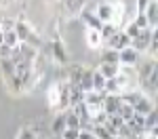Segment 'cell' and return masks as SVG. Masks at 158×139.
Wrapping results in <instances>:
<instances>
[{
  "label": "cell",
  "mask_w": 158,
  "mask_h": 139,
  "mask_svg": "<svg viewBox=\"0 0 158 139\" xmlns=\"http://www.w3.org/2000/svg\"><path fill=\"white\" fill-rule=\"evenodd\" d=\"M120 99L124 101V103H129V105L133 108V112L139 114V116H146V114H150L152 110H156L154 103H152V99H150L148 95H143V93H139V91H124L120 95Z\"/></svg>",
  "instance_id": "obj_1"
},
{
  "label": "cell",
  "mask_w": 158,
  "mask_h": 139,
  "mask_svg": "<svg viewBox=\"0 0 158 139\" xmlns=\"http://www.w3.org/2000/svg\"><path fill=\"white\" fill-rule=\"evenodd\" d=\"M152 34H154V30H152V27L141 30V32L131 40V49H135L139 55H141V53H146V51L150 49V42H152Z\"/></svg>",
  "instance_id": "obj_2"
},
{
  "label": "cell",
  "mask_w": 158,
  "mask_h": 139,
  "mask_svg": "<svg viewBox=\"0 0 158 139\" xmlns=\"http://www.w3.org/2000/svg\"><path fill=\"white\" fill-rule=\"evenodd\" d=\"M118 65L120 67H135V65H139V53L135 49H131V47L118 51Z\"/></svg>",
  "instance_id": "obj_3"
},
{
  "label": "cell",
  "mask_w": 158,
  "mask_h": 139,
  "mask_svg": "<svg viewBox=\"0 0 158 139\" xmlns=\"http://www.w3.org/2000/svg\"><path fill=\"white\" fill-rule=\"evenodd\" d=\"M122 105V99L120 95H103V103H101V110L106 116H116L118 110Z\"/></svg>",
  "instance_id": "obj_4"
},
{
  "label": "cell",
  "mask_w": 158,
  "mask_h": 139,
  "mask_svg": "<svg viewBox=\"0 0 158 139\" xmlns=\"http://www.w3.org/2000/svg\"><path fill=\"white\" fill-rule=\"evenodd\" d=\"M93 13H95V17L101 23H112L114 21V6H112V2H99L97 9Z\"/></svg>",
  "instance_id": "obj_5"
},
{
  "label": "cell",
  "mask_w": 158,
  "mask_h": 139,
  "mask_svg": "<svg viewBox=\"0 0 158 139\" xmlns=\"http://www.w3.org/2000/svg\"><path fill=\"white\" fill-rule=\"evenodd\" d=\"M127 47H131V38L127 36L122 30H118L108 40V49H112V51H122V49H127Z\"/></svg>",
  "instance_id": "obj_6"
},
{
  "label": "cell",
  "mask_w": 158,
  "mask_h": 139,
  "mask_svg": "<svg viewBox=\"0 0 158 139\" xmlns=\"http://www.w3.org/2000/svg\"><path fill=\"white\" fill-rule=\"evenodd\" d=\"M49 49H51V55H53L55 61H59V63L68 61V53H65V47H63L61 40H53V42H49Z\"/></svg>",
  "instance_id": "obj_7"
},
{
  "label": "cell",
  "mask_w": 158,
  "mask_h": 139,
  "mask_svg": "<svg viewBox=\"0 0 158 139\" xmlns=\"http://www.w3.org/2000/svg\"><path fill=\"white\" fill-rule=\"evenodd\" d=\"M143 17H146L148 25H150L152 30H156V25H158V2L156 0H152V2L148 4V9L143 11Z\"/></svg>",
  "instance_id": "obj_8"
},
{
  "label": "cell",
  "mask_w": 158,
  "mask_h": 139,
  "mask_svg": "<svg viewBox=\"0 0 158 139\" xmlns=\"http://www.w3.org/2000/svg\"><path fill=\"white\" fill-rule=\"evenodd\" d=\"M86 47L89 49H101L103 47V40H101V36H99V30H89L86 27Z\"/></svg>",
  "instance_id": "obj_9"
},
{
  "label": "cell",
  "mask_w": 158,
  "mask_h": 139,
  "mask_svg": "<svg viewBox=\"0 0 158 139\" xmlns=\"http://www.w3.org/2000/svg\"><path fill=\"white\" fill-rule=\"evenodd\" d=\"M120 65H114V63H101V65H99V74L103 76V78H106V80H110V78H116V76L120 74Z\"/></svg>",
  "instance_id": "obj_10"
},
{
  "label": "cell",
  "mask_w": 158,
  "mask_h": 139,
  "mask_svg": "<svg viewBox=\"0 0 158 139\" xmlns=\"http://www.w3.org/2000/svg\"><path fill=\"white\" fill-rule=\"evenodd\" d=\"M51 131H53V135H57V137L65 131V112H59L55 118H53V122H51Z\"/></svg>",
  "instance_id": "obj_11"
},
{
  "label": "cell",
  "mask_w": 158,
  "mask_h": 139,
  "mask_svg": "<svg viewBox=\"0 0 158 139\" xmlns=\"http://www.w3.org/2000/svg\"><path fill=\"white\" fill-rule=\"evenodd\" d=\"M80 19L89 25V30H99V27H101V21L95 17V13H89L86 9H82V11H80Z\"/></svg>",
  "instance_id": "obj_12"
},
{
  "label": "cell",
  "mask_w": 158,
  "mask_h": 139,
  "mask_svg": "<svg viewBox=\"0 0 158 139\" xmlns=\"http://www.w3.org/2000/svg\"><path fill=\"white\" fill-rule=\"evenodd\" d=\"M78 88H80L82 93L93 91V70H85V74H82L80 82H78Z\"/></svg>",
  "instance_id": "obj_13"
},
{
  "label": "cell",
  "mask_w": 158,
  "mask_h": 139,
  "mask_svg": "<svg viewBox=\"0 0 158 139\" xmlns=\"http://www.w3.org/2000/svg\"><path fill=\"white\" fill-rule=\"evenodd\" d=\"M2 47H6V49H17L19 47V40L15 36V32L9 30V32H2Z\"/></svg>",
  "instance_id": "obj_14"
},
{
  "label": "cell",
  "mask_w": 158,
  "mask_h": 139,
  "mask_svg": "<svg viewBox=\"0 0 158 139\" xmlns=\"http://www.w3.org/2000/svg\"><path fill=\"white\" fill-rule=\"evenodd\" d=\"M156 125H158V114H156V110H152L150 114H146V116H143V126H146V133H154Z\"/></svg>",
  "instance_id": "obj_15"
},
{
  "label": "cell",
  "mask_w": 158,
  "mask_h": 139,
  "mask_svg": "<svg viewBox=\"0 0 158 139\" xmlns=\"http://www.w3.org/2000/svg\"><path fill=\"white\" fill-rule=\"evenodd\" d=\"M116 32H118V27H116L114 23H101V27H99V36H101L103 42H108Z\"/></svg>",
  "instance_id": "obj_16"
},
{
  "label": "cell",
  "mask_w": 158,
  "mask_h": 139,
  "mask_svg": "<svg viewBox=\"0 0 158 139\" xmlns=\"http://www.w3.org/2000/svg\"><path fill=\"white\" fill-rule=\"evenodd\" d=\"M101 63H114V65H118V51L106 49L101 53Z\"/></svg>",
  "instance_id": "obj_17"
},
{
  "label": "cell",
  "mask_w": 158,
  "mask_h": 139,
  "mask_svg": "<svg viewBox=\"0 0 158 139\" xmlns=\"http://www.w3.org/2000/svg\"><path fill=\"white\" fill-rule=\"evenodd\" d=\"M65 129H76V131H82V125H80V120L74 116L70 110L65 112Z\"/></svg>",
  "instance_id": "obj_18"
},
{
  "label": "cell",
  "mask_w": 158,
  "mask_h": 139,
  "mask_svg": "<svg viewBox=\"0 0 158 139\" xmlns=\"http://www.w3.org/2000/svg\"><path fill=\"white\" fill-rule=\"evenodd\" d=\"M103 88H106V78L95 70L93 72V91L95 93H103Z\"/></svg>",
  "instance_id": "obj_19"
},
{
  "label": "cell",
  "mask_w": 158,
  "mask_h": 139,
  "mask_svg": "<svg viewBox=\"0 0 158 139\" xmlns=\"http://www.w3.org/2000/svg\"><path fill=\"white\" fill-rule=\"evenodd\" d=\"M85 2L86 0H63V4H65V9L72 13H80L85 9Z\"/></svg>",
  "instance_id": "obj_20"
},
{
  "label": "cell",
  "mask_w": 158,
  "mask_h": 139,
  "mask_svg": "<svg viewBox=\"0 0 158 139\" xmlns=\"http://www.w3.org/2000/svg\"><path fill=\"white\" fill-rule=\"evenodd\" d=\"M0 70H2V74L6 76V78H11L15 74V63L11 59H0Z\"/></svg>",
  "instance_id": "obj_21"
},
{
  "label": "cell",
  "mask_w": 158,
  "mask_h": 139,
  "mask_svg": "<svg viewBox=\"0 0 158 139\" xmlns=\"http://www.w3.org/2000/svg\"><path fill=\"white\" fill-rule=\"evenodd\" d=\"M154 70H156V63H154V61H148V63H143V65L139 67V74H141V78H148Z\"/></svg>",
  "instance_id": "obj_22"
},
{
  "label": "cell",
  "mask_w": 158,
  "mask_h": 139,
  "mask_svg": "<svg viewBox=\"0 0 158 139\" xmlns=\"http://www.w3.org/2000/svg\"><path fill=\"white\" fill-rule=\"evenodd\" d=\"M122 32H124V34H127V36L131 38V40H133L135 36H137V34H139V32H141V30H139V27H137V25L133 23V21H131V23L127 25V27H124V30H122Z\"/></svg>",
  "instance_id": "obj_23"
},
{
  "label": "cell",
  "mask_w": 158,
  "mask_h": 139,
  "mask_svg": "<svg viewBox=\"0 0 158 139\" xmlns=\"http://www.w3.org/2000/svg\"><path fill=\"white\" fill-rule=\"evenodd\" d=\"M17 139H36V133H34V131H32L30 126H23V129L19 131Z\"/></svg>",
  "instance_id": "obj_24"
},
{
  "label": "cell",
  "mask_w": 158,
  "mask_h": 139,
  "mask_svg": "<svg viewBox=\"0 0 158 139\" xmlns=\"http://www.w3.org/2000/svg\"><path fill=\"white\" fill-rule=\"evenodd\" d=\"M78 137H80V131H76V129H65L59 135V139H78Z\"/></svg>",
  "instance_id": "obj_25"
},
{
  "label": "cell",
  "mask_w": 158,
  "mask_h": 139,
  "mask_svg": "<svg viewBox=\"0 0 158 139\" xmlns=\"http://www.w3.org/2000/svg\"><path fill=\"white\" fill-rule=\"evenodd\" d=\"M133 23L137 25L139 30H146V27H150V25H148V21H146V17H143V13H137V15H135Z\"/></svg>",
  "instance_id": "obj_26"
},
{
  "label": "cell",
  "mask_w": 158,
  "mask_h": 139,
  "mask_svg": "<svg viewBox=\"0 0 158 139\" xmlns=\"http://www.w3.org/2000/svg\"><path fill=\"white\" fill-rule=\"evenodd\" d=\"M13 25H15V19H2L0 21V32H9V30H13Z\"/></svg>",
  "instance_id": "obj_27"
},
{
  "label": "cell",
  "mask_w": 158,
  "mask_h": 139,
  "mask_svg": "<svg viewBox=\"0 0 158 139\" xmlns=\"http://www.w3.org/2000/svg\"><path fill=\"white\" fill-rule=\"evenodd\" d=\"M150 2H152V0H137V13H143Z\"/></svg>",
  "instance_id": "obj_28"
},
{
  "label": "cell",
  "mask_w": 158,
  "mask_h": 139,
  "mask_svg": "<svg viewBox=\"0 0 158 139\" xmlns=\"http://www.w3.org/2000/svg\"><path fill=\"white\" fill-rule=\"evenodd\" d=\"M78 139H97V137H95L91 131H80V137Z\"/></svg>",
  "instance_id": "obj_29"
},
{
  "label": "cell",
  "mask_w": 158,
  "mask_h": 139,
  "mask_svg": "<svg viewBox=\"0 0 158 139\" xmlns=\"http://www.w3.org/2000/svg\"><path fill=\"white\" fill-rule=\"evenodd\" d=\"M139 139H156V133H146V135H141Z\"/></svg>",
  "instance_id": "obj_30"
},
{
  "label": "cell",
  "mask_w": 158,
  "mask_h": 139,
  "mask_svg": "<svg viewBox=\"0 0 158 139\" xmlns=\"http://www.w3.org/2000/svg\"><path fill=\"white\" fill-rule=\"evenodd\" d=\"M114 139H124V137H114Z\"/></svg>",
  "instance_id": "obj_31"
}]
</instances>
